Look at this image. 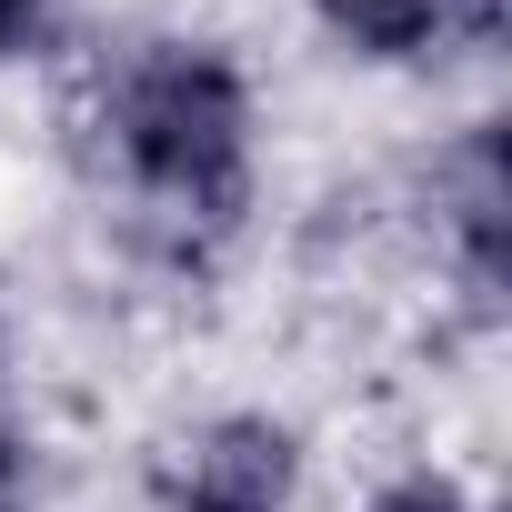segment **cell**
<instances>
[{
	"mask_svg": "<svg viewBox=\"0 0 512 512\" xmlns=\"http://www.w3.org/2000/svg\"><path fill=\"white\" fill-rule=\"evenodd\" d=\"M312 432L282 402H201L141 442V512H312Z\"/></svg>",
	"mask_w": 512,
	"mask_h": 512,
	"instance_id": "2",
	"label": "cell"
},
{
	"mask_svg": "<svg viewBox=\"0 0 512 512\" xmlns=\"http://www.w3.org/2000/svg\"><path fill=\"white\" fill-rule=\"evenodd\" d=\"M71 161L121 221V251L171 282H211L272 201V91L231 31L141 21L81 51Z\"/></svg>",
	"mask_w": 512,
	"mask_h": 512,
	"instance_id": "1",
	"label": "cell"
},
{
	"mask_svg": "<svg viewBox=\"0 0 512 512\" xmlns=\"http://www.w3.org/2000/svg\"><path fill=\"white\" fill-rule=\"evenodd\" d=\"M11 392H21V322H11V302H0V412H11Z\"/></svg>",
	"mask_w": 512,
	"mask_h": 512,
	"instance_id": "9",
	"label": "cell"
},
{
	"mask_svg": "<svg viewBox=\"0 0 512 512\" xmlns=\"http://www.w3.org/2000/svg\"><path fill=\"white\" fill-rule=\"evenodd\" d=\"M422 241L432 272L472 322H502L512 292V171H502V111H462L422 151Z\"/></svg>",
	"mask_w": 512,
	"mask_h": 512,
	"instance_id": "3",
	"label": "cell"
},
{
	"mask_svg": "<svg viewBox=\"0 0 512 512\" xmlns=\"http://www.w3.org/2000/svg\"><path fill=\"white\" fill-rule=\"evenodd\" d=\"M21 502H51L41 492V432L21 412H0V512H21Z\"/></svg>",
	"mask_w": 512,
	"mask_h": 512,
	"instance_id": "7",
	"label": "cell"
},
{
	"mask_svg": "<svg viewBox=\"0 0 512 512\" xmlns=\"http://www.w3.org/2000/svg\"><path fill=\"white\" fill-rule=\"evenodd\" d=\"M342 512H492V492L472 482V472H452V462H432V452H412V462H392V472H372Z\"/></svg>",
	"mask_w": 512,
	"mask_h": 512,
	"instance_id": "5",
	"label": "cell"
},
{
	"mask_svg": "<svg viewBox=\"0 0 512 512\" xmlns=\"http://www.w3.org/2000/svg\"><path fill=\"white\" fill-rule=\"evenodd\" d=\"M302 31L352 81H442L462 71V31L442 0H302Z\"/></svg>",
	"mask_w": 512,
	"mask_h": 512,
	"instance_id": "4",
	"label": "cell"
},
{
	"mask_svg": "<svg viewBox=\"0 0 512 512\" xmlns=\"http://www.w3.org/2000/svg\"><path fill=\"white\" fill-rule=\"evenodd\" d=\"M71 51V0H0V71H31Z\"/></svg>",
	"mask_w": 512,
	"mask_h": 512,
	"instance_id": "6",
	"label": "cell"
},
{
	"mask_svg": "<svg viewBox=\"0 0 512 512\" xmlns=\"http://www.w3.org/2000/svg\"><path fill=\"white\" fill-rule=\"evenodd\" d=\"M452 11V31H462V61L472 71H492L502 51H512V0H442Z\"/></svg>",
	"mask_w": 512,
	"mask_h": 512,
	"instance_id": "8",
	"label": "cell"
}]
</instances>
